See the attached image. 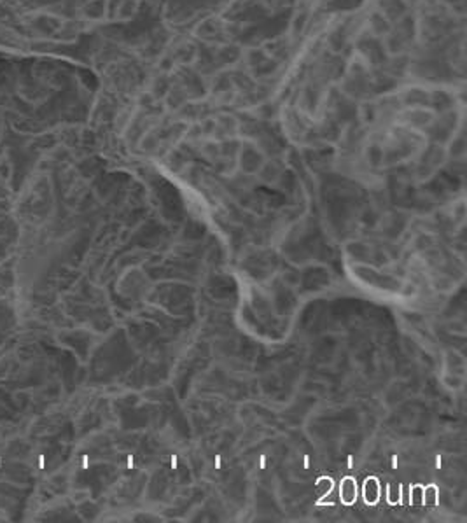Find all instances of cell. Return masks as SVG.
Masks as SVG:
<instances>
[{
  "mask_svg": "<svg viewBox=\"0 0 467 523\" xmlns=\"http://www.w3.org/2000/svg\"><path fill=\"white\" fill-rule=\"evenodd\" d=\"M317 488L322 492V494H329L332 488V480H329V478H320V480L317 481Z\"/></svg>",
  "mask_w": 467,
  "mask_h": 523,
  "instance_id": "obj_5",
  "label": "cell"
},
{
  "mask_svg": "<svg viewBox=\"0 0 467 523\" xmlns=\"http://www.w3.org/2000/svg\"><path fill=\"white\" fill-rule=\"evenodd\" d=\"M339 499L345 504H353L357 499V481L353 478H345L339 485Z\"/></svg>",
  "mask_w": 467,
  "mask_h": 523,
  "instance_id": "obj_1",
  "label": "cell"
},
{
  "mask_svg": "<svg viewBox=\"0 0 467 523\" xmlns=\"http://www.w3.org/2000/svg\"><path fill=\"white\" fill-rule=\"evenodd\" d=\"M411 502H413L415 506L424 504V488L415 487L413 490H411Z\"/></svg>",
  "mask_w": 467,
  "mask_h": 523,
  "instance_id": "obj_4",
  "label": "cell"
},
{
  "mask_svg": "<svg viewBox=\"0 0 467 523\" xmlns=\"http://www.w3.org/2000/svg\"><path fill=\"white\" fill-rule=\"evenodd\" d=\"M424 502L429 506L438 504V488L436 487H427L424 490Z\"/></svg>",
  "mask_w": 467,
  "mask_h": 523,
  "instance_id": "obj_3",
  "label": "cell"
},
{
  "mask_svg": "<svg viewBox=\"0 0 467 523\" xmlns=\"http://www.w3.org/2000/svg\"><path fill=\"white\" fill-rule=\"evenodd\" d=\"M364 499H366L367 504H376L380 499V485L376 481V478H369L364 483Z\"/></svg>",
  "mask_w": 467,
  "mask_h": 523,
  "instance_id": "obj_2",
  "label": "cell"
},
{
  "mask_svg": "<svg viewBox=\"0 0 467 523\" xmlns=\"http://www.w3.org/2000/svg\"><path fill=\"white\" fill-rule=\"evenodd\" d=\"M389 501L392 502V504H399L401 501V492H399V487H390L389 490Z\"/></svg>",
  "mask_w": 467,
  "mask_h": 523,
  "instance_id": "obj_6",
  "label": "cell"
}]
</instances>
